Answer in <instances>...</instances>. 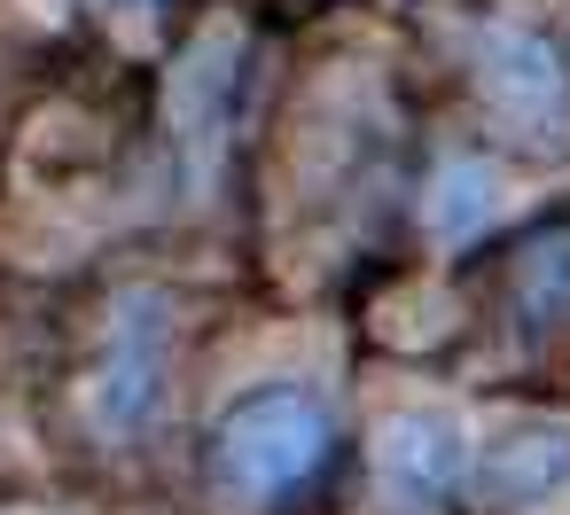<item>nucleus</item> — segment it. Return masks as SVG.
<instances>
[{"mask_svg":"<svg viewBox=\"0 0 570 515\" xmlns=\"http://www.w3.org/2000/svg\"><path fill=\"white\" fill-rule=\"evenodd\" d=\"M508 297L523 313V328H570V227L531 235L508 266Z\"/></svg>","mask_w":570,"mask_h":515,"instance_id":"0eeeda50","label":"nucleus"},{"mask_svg":"<svg viewBox=\"0 0 570 515\" xmlns=\"http://www.w3.org/2000/svg\"><path fill=\"white\" fill-rule=\"evenodd\" d=\"M328 445H336L328 406L305 383H266L227 406V422L212 437V476L243 507H282L328 468Z\"/></svg>","mask_w":570,"mask_h":515,"instance_id":"f257e3e1","label":"nucleus"},{"mask_svg":"<svg viewBox=\"0 0 570 515\" xmlns=\"http://www.w3.org/2000/svg\"><path fill=\"white\" fill-rule=\"evenodd\" d=\"M469 484H476V499L492 515H539V507H554L570 492V422H547V414L508 422L476 453Z\"/></svg>","mask_w":570,"mask_h":515,"instance_id":"39448f33","label":"nucleus"},{"mask_svg":"<svg viewBox=\"0 0 570 515\" xmlns=\"http://www.w3.org/2000/svg\"><path fill=\"white\" fill-rule=\"evenodd\" d=\"M235 56H243L235 32H212L204 48L180 56V79H173V126H180V149H196V172H212V157H219V141H227Z\"/></svg>","mask_w":570,"mask_h":515,"instance_id":"423d86ee","label":"nucleus"},{"mask_svg":"<svg viewBox=\"0 0 570 515\" xmlns=\"http://www.w3.org/2000/svg\"><path fill=\"white\" fill-rule=\"evenodd\" d=\"M476 87L508 126H523L539 141H570V63H562V48L547 32L492 24L476 40Z\"/></svg>","mask_w":570,"mask_h":515,"instance_id":"7ed1b4c3","label":"nucleus"},{"mask_svg":"<svg viewBox=\"0 0 570 515\" xmlns=\"http://www.w3.org/2000/svg\"><path fill=\"white\" fill-rule=\"evenodd\" d=\"M492 211H500V180H492V165H476V157H445L438 180H430V235H438V242H469V235L492 227Z\"/></svg>","mask_w":570,"mask_h":515,"instance_id":"6e6552de","label":"nucleus"},{"mask_svg":"<svg viewBox=\"0 0 570 515\" xmlns=\"http://www.w3.org/2000/svg\"><path fill=\"white\" fill-rule=\"evenodd\" d=\"M165 367H173V305L157 289H134L110 313V328H102V344L87 359V383H79L87 429L110 437V445L134 437L157 414V398H165Z\"/></svg>","mask_w":570,"mask_h":515,"instance_id":"f03ea898","label":"nucleus"},{"mask_svg":"<svg viewBox=\"0 0 570 515\" xmlns=\"http://www.w3.org/2000/svg\"><path fill=\"white\" fill-rule=\"evenodd\" d=\"M469 468H476V453H469V437H461L453 414H438V406L383 414V429H375V476H383V492L406 515H438L469 484Z\"/></svg>","mask_w":570,"mask_h":515,"instance_id":"20e7f679","label":"nucleus"}]
</instances>
